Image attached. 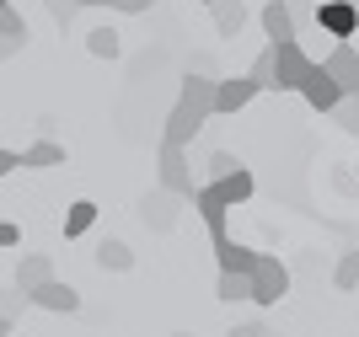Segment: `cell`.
Masks as SVG:
<instances>
[{"instance_id": "obj_1", "label": "cell", "mask_w": 359, "mask_h": 337, "mask_svg": "<svg viewBox=\"0 0 359 337\" xmlns=\"http://www.w3.org/2000/svg\"><path fill=\"white\" fill-rule=\"evenodd\" d=\"M215 118V75H182L177 86V102H172V113H166V129H161V145H194V134L204 129Z\"/></svg>"}, {"instance_id": "obj_2", "label": "cell", "mask_w": 359, "mask_h": 337, "mask_svg": "<svg viewBox=\"0 0 359 337\" xmlns=\"http://www.w3.org/2000/svg\"><path fill=\"white\" fill-rule=\"evenodd\" d=\"M247 284H252V305H279L290 294V268L273 257V252H257L252 273H247Z\"/></svg>"}, {"instance_id": "obj_3", "label": "cell", "mask_w": 359, "mask_h": 337, "mask_svg": "<svg viewBox=\"0 0 359 337\" xmlns=\"http://www.w3.org/2000/svg\"><path fill=\"white\" fill-rule=\"evenodd\" d=\"M269 54H273V91H300V75L311 70V54L300 48V38L269 43Z\"/></svg>"}, {"instance_id": "obj_4", "label": "cell", "mask_w": 359, "mask_h": 337, "mask_svg": "<svg viewBox=\"0 0 359 337\" xmlns=\"http://www.w3.org/2000/svg\"><path fill=\"white\" fill-rule=\"evenodd\" d=\"M156 188H166L172 198H194V172H188V156H182V145H161V172H156Z\"/></svg>"}, {"instance_id": "obj_5", "label": "cell", "mask_w": 359, "mask_h": 337, "mask_svg": "<svg viewBox=\"0 0 359 337\" xmlns=\"http://www.w3.org/2000/svg\"><path fill=\"white\" fill-rule=\"evenodd\" d=\"M316 64L332 75V86L344 91V97H359V48L354 43H332Z\"/></svg>"}, {"instance_id": "obj_6", "label": "cell", "mask_w": 359, "mask_h": 337, "mask_svg": "<svg viewBox=\"0 0 359 337\" xmlns=\"http://www.w3.org/2000/svg\"><path fill=\"white\" fill-rule=\"evenodd\" d=\"M311 22L327 32V38H338V43H348V38L359 32V11L348 6V0H322V6L311 11Z\"/></svg>"}, {"instance_id": "obj_7", "label": "cell", "mask_w": 359, "mask_h": 337, "mask_svg": "<svg viewBox=\"0 0 359 337\" xmlns=\"http://www.w3.org/2000/svg\"><path fill=\"white\" fill-rule=\"evenodd\" d=\"M300 97H306V102L316 107V113H332V107H338V97H344V91L332 86V75L322 70V64H316L311 59V70L300 75Z\"/></svg>"}, {"instance_id": "obj_8", "label": "cell", "mask_w": 359, "mask_h": 337, "mask_svg": "<svg viewBox=\"0 0 359 337\" xmlns=\"http://www.w3.org/2000/svg\"><path fill=\"white\" fill-rule=\"evenodd\" d=\"M177 204H182V198H172L166 188H150L145 198H140V220H145L150 231H161V235H166L172 225H177Z\"/></svg>"}, {"instance_id": "obj_9", "label": "cell", "mask_w": 359, "mask_h": 337, "mask_svg": "<svg viewBox=\"0 0 359 337\" xmlns=\"http://www.w3.org/2000/svg\"><path fill=\"white\" fill-rule=\"evenodd\" d=\"M27 305H38V310H54V316H75V310H81V294H75L70 284L48 279V284H38V289L27 294Z\"/></svg>"}, {"instance_id": "obj_10", "label": "cell", "mask_w": 359, "mask_h": 337, "mask_svg": "<svg viewBox=\"0 0 359 337\" xmlns=\"http://www.w3.org/2000/svg\"><path fill=\"white\" fill-rule=\"evenodd\" d=\"M257 97V86L247 81V75H231V81H215V118H231L241 113V107Z\"/></svg>"}, {"instance_id": "obj_11", "label": "cell", "mask_w": 359, "mask_h": 337, "mask_svg": "<svg viewBox=\"0 0 359 337\" xmlns=\"http://www.w3.org/2000/svg\"><path fill=\"white\" fill-rule=\"evenodd\" d=\"M188 204L198 209V220L210 225V241H215V235H231V209H225L220 198H215V188H204V182H198V188H194V198H188Z\"/></svg>"}, {"instance_id": "obj_12", "label": "cell", "mask_w": 359, "mask_h": 337, "mask_svg": "<svg viewBox=\"0 0 359 337\" xmlns=\"http://www.w3.org/2000/svg\"><path fill=\"white\" fill-rule=\"evenodd\" d=\"M16 166H22V172H48V166H65V145H60V139H48V134H38L27 150H16Z\"/></svg>"}, {"instance_id": "obj_13", "label": "cell", "mask_w": 359, "mask_h": 337, "mask_svg": "<svg viewBox=\"0 0 359 337\" xmlns=\"http://www.w3.org/2000/svg\"><path fill=\"white\" fill-rule=\"evenodd\" d=\"M204 188H215V198H220L225 209H241L247 198L257 193V177L241 166V172H231V177H220V182H204Z\"/></svg>"}, {"instance_id": "obj_14", "label": "cell", "mask_w": 359, "mask_h": 337, "mask_svg": "<svg viewBox=\"0 0 359 337\" xmlns=\"http://www.w3.org/2000/svg\"><path fill=\"white\" fill-rule=\"evenodd\" d=\"M215 257H220V273H252L257 252L241 247L236 235H215Z\"/></svg>"}, {"instance_id": "obj_15", "label": "cell", "mask_w": 359, "mask_h": 337, "mask_svg": "<svg viewBox=\"0 0 359 337\" xmlns=\"http://www.w3.org/2000/svg\"><path fill=\"white\" fill-rule=\"evenodd\" d=\"M54 279V257H43V252H27L22 263H16V289L22 294H32L38 284H48Z\"/></svg>"}, {"instance_id": "obj_16", "label": "cell", "mask_w": 359, "mask_h": 337, "mask_svg": "<svg viewBox=\"0 0 359 337\" xmlns=\"http://www.w3.org/2000/svg\"><path fill=\"white\" fill-rule=\"evenodd\" d=\"M257 22H263V32H269V43H290V38H295V22H290L285 0H269V6L257 11Z\"/></svg>"}, {"instance_id": "obj_17", "label": "cell", "mask_w": 359, "mask_h": 337, "mask_svg": "<svg viewBox=\"0 0 359 337\" xmlns=\"http://www.w3.org/2000/svg\"><path fill=\"white\" fill-rule=\"evenodd\" d=\"M210 16H215L220 38H241V27H247V6L241 0H210Z\"/></svg>"}, {"instance_id": "obj_18", "label": "cell", "mask_w": 359, "mask_h": 337, "mask_svg": "<svg viewBox=\"0 0 359 337\" xmlns=\"http://www.w3.org/2000/svg\"><path fill=\"white\" fill-rule=\"evenodd\" d=\"M97 268H102V273H129V268H135V252H129V241L107 235L102 247H97Z\"/></svg>"}, {"instance_id": "obj_19", "label": "cell", "mask_w": 359, "mask_h": 337, "mask_svg": "<svg viewBox=\"0 0 359 337\" xmlns=\"http://www.w3.org/2000/svg\"><path fill=\"white\" fill-rule=\"evenodd\" d=\"M91 225H97V204H91V198H75V204L65 209V241H75V235H86Z\"/></svg>"}, {"instance_id": "obj_20", "label": "cell", "mask_w": 359, "mask_h": 337, "mask_svg": "<svg viewBox=\"0 0 359 337\" xmlns=\"http://www.w3.org/2000/svg\"><path fill=\"white\" fill-rule=\"evenodd\" d=\"M332 289H344V294L359 289V252H344V257L332 263Z\"/></svg>"}, {"instance_id": "obj_21", "label": "cell", "mask_w": 359, "mask_h": 337, "mask_svg": "<svg viewBox=\"0 0 359 337\" xmlns=\"http://www.w3.org/2000/svg\"><path fill=\"white\" fill-rule=\"evenodd\" d=\"M86 48H91L97 59H118V54H123V43H118V32H113V27H91V32H86Z\"/></svg>"}, {"instance_id": "obj_22", "label": "cell", "mask_w": 359, "mask_h": 337, "mask_svg": "<svg viewBox=\"0 0 359 337\" xmlns=\"http://www.w3.org/2000/svg\"><path fill=\"white\" fill-rule=\"evenodd\" d=\"M215 294L236 305V300H252V284H247V273H220V279H215Z\"/></svg>"}, {"instance_id": "obj_23", "label": "cell", "mask_w": 359, "mask_h": 337, "mask_svg": "<svg viewBox=\"0 0 359 337\" xmlns=\"http://www.w3.org/2000/svg\"><path fill=\"white\" fill-rule=\"evenodd\" d=\"M327 118H332L344 134H354V139H359V97H338V107H332Z\"/></svg>"}, {"instance_id": "obj_24", "label": "cell", "mask_w": 359, "mask_h": 337, "mask_svg": "<svg viewBox=\"0 0 359 337\" xmlns=\"http://www.w3.org/2000/svg\"><path fill=\"white\" fill-rule=\"evenodd\" d=\"M241 156H231V150H215L210 156V166H204V182H220V177H231V172H241Z\"/></svg>"}, {"instance_id": "obj_25", "label": "cell", "mask_w": 359, "mask_h": 337, "mask_svg": "<svg viewBox=\"0 0 359 337\" xmlns=\"http://www.w3.org/2000/svg\"><path fill=\"white\" fill-rule=\"evenodd\" d=\"M247 81H252L257 91H273V54H269V48H257L252 70H247Z\"/></svg>"}, {"instance_id": "obj_26", "label": "cell", "mask_w": 359, "mask_h": 337, "mask_svg": "<svg viewBox=\"0 0 359 337\" xmlns=\"http://www.w3.org/2000/svg\"><path fill=\"white\" fill-rule=\"evenodd\" d=\"M0 38H27V16L16 6H0Z\"/></svg>"}, {"instance_id": "obj_27", "label": "cell", "mask_w": 359, "mask_h": 337, "mask_svg": "<svg viewBox=\"0 0 359 337\" xmlns=\"http://www.w3.org/2000/svg\"><path fill=\"white\" fill-rule=\"evenodd\" d=\"M22 310H27V294H22V289H0V316H11V322H16Z\"/></svg>"}, {"instance_id": "obj_28", "label": "cell", "mask_w": 359, "mask_h": 337, "mask_svg": "<svg viewBox=\"0 0 359 337\" xmlns=\"http://www.w3.org/2000/svg\"><path fill=\"white\" fill-rule=\"evenodd\" d=\"M102 6H107V11H123V16H145L156 0H102Z\"/></svg>"}, {"instance_id": "obj_29", "label": "cell", "mask_w": 359, "mask_h": 337, "mask_svg": "<svg viewBox=\"0 0 359 337\" xmlns=\"http://www.w3.org/2000/svg\"><path fill=\"white\" fill-rule=\"evenodd\" d=\"M43 6H48V16H54L60 27H70V22H75V6H70V0H43Z\"/></svg>"}, {"instance_id": "obj_30", "label": "cell", "mask_w": 359, "mask_h": 337, "mask_svg": "<svg viewBox=\"0 0 359 337\" xmlns=\"http://www.w3.org/2000/svg\"><path fill=\"white\" fill-rule=\"evenodd\" d=\"M22 48H27V38H0V64H6V59H16Z\"/></svg>"}, {"instance_id": "obj_31", "label": "cell", "mask_w": 359, "mask_h": 337, "mask_svg": "<svg viewBox=\"0 0 359 337\" xmlns=\"http://www.w3.org/2000/svg\"><path fill=\"white\" fill-rule=\"evenodd\" d=\"M0 247H22V231L11 220H0Z\"/></svg>"}, {"instance_id": "obj_32", "label": "cell", "mask_w": 359, "mask_h": 337, "mask_svg": "<svg viewBox=\"0 0 359 337\" xmlns=\"http://www.w3.org/2000/svg\"><path fill=\"white\" fill-rule=\"evenodd\" d=\"M263 332H269L263 322H241V326H231V337H263Z\"/></svg>"}, {"instance_id": "obj_33", "label": "cell", "mask_w": 359, "mask_h": 337, "mask_svg": "<svg viewBox=\"0 0 359 337\" xmlns=\"http://www.w3.org/2000/svg\"><path fill=\"white\" fill-rule=\"evenodd\" d=\"M6 172H16V150L0 145V177H6Z\"/></svg>"}, {"instance_id": "obj_34", "label": "cell", "mask_w": 359, "mask_h": 337, "mask_svg": "<svg viewBox=\"0 0 359 337\" xmlns=\"http://www.w3.org/2000/svg\"><path fill=\"white\" fill-rule=\"evenodd\" d=\"M11 326H16L11 316H0V337H11Z\"/></svg>"}, {"instance_id": "obj_35", "label": "cell", "mask_w": 359, "mask_h": 337, "mask_svg": "<svg viewBox=\"0 0 359 337\" xmlns=\"http://www.w3.org/2000/svg\"><path fill=\"white\" fill-rule=\"evenodd\" d=\"M172 337H194V332H172Z\"/></svg>"}, {"instance_id": "obj_36", "label": "cell", "mask_w": 359, "mask_h": 337, "mask_svg": "<svg viewBox=\"0 0 359 337\" xmlns=\"http://www.w3.org/2000/svg\"><path fill=\"white\" fill-rule=\"evenodd\" d=\"M263 337H285V332H263Z\"/></svg>"}, {"instance_id": "obj_37", "label": "cell", "mask_w": 359, "mask_h": 337, "mask_svg": "<svg viewBox=\"0 0 359 337\" xmlns=\"http://www.w3.org/2000/svg\"><path fill=\"white\" fill-rule=\"evenodd\" d=\"M348 6H354V11H359V0H348Z\"/></svg>"}, {"instance_id": "obj_38", "label": "cell", "mask_w": 359, "mask_h": 337, "mask_svg": "<svg viewBox=\"0 0 359 337\" xmlns=\"http://www.w3.org/2000/svg\"><path fill=\"white\" fill-rule=\"evenodd\" d=\"M0 6H11V0H0Z\"/></svg>"}, {"instance_id": "obj_39", "label": "cell", "mask_w": 359, "mask_h": 337, "mask_svg": "<svg viewBox=\"0 0 359 337\" xmlns=\"http://www.w3.org/2000/svg\"><path fill=\"white\" fill-rule=\"evenodd\" d=\"M204 6H210V0H204Z\"/></svg>"}]
</instances>
